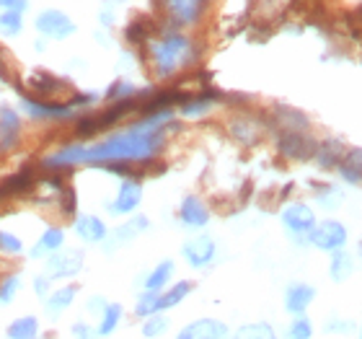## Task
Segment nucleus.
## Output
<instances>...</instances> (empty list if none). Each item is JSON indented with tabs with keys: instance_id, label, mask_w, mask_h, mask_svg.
Segmentation results:
<instances>
[{
	"instance_id": "nucleus-1",
	"label": "nucleus",
	"mask_w": 362,
	"mask_h": 339,
	"mask_svg": "<svg viewBox=\"0 0 362 339\" xmlns=\"http://www.w3.org/2000/svg\"><path fill=\"white\" fill-rule=\"evenodd\" d=\"M174 120L171 109L143 114L127 130L98 140V143H70L42 159L45 168H70V166H106V163H151L158 159L166 143V125Z\"/></svg>"
},
{
	"instance_id": "nucleus-2",
	"label": "nucleus",
	"mask_w": 362,
	"mask_h": 339,
	"mask_svg": "<svg viewBox=\"0 0 362 339\" xmlns=\"http://www.w3.org/2000/svg\"><path fill=\"white\" fill-rule=\"evenodd\" d=\"M148 54L156 76L171 78L189 62V39L179 31H168L148 47Z\"/></svg>"
},
{
	"instance_id": "nucleus-3",
	"label": "nucleus",
	"mask_w": 362,
	"mask_h": 339,
	"mask_svg": "<svg viewBox=\"0 0 362 339\" xmlns=\"http://www.w3.org/2000/svg\"><path fill=\"white\" fill-rule=\"evenodd\" d=\"M21 106H23V114H29L31 120H39V122H73L81 117V109L76 104H57V101H37V98H31L23 93L21 96Z\"/></svg>"
},
{
	"instance_id": "nucleus-4",
	"label": "nucleus",
	"mask_w": 362,
	"mask_h": 339,
	"mask_svg": "<svg viewBox=\"0 0 362 339\" xmlns=\"http://www.w3.org/2000/svg\"><path fill=\"white\" fill-rule=\"evenodd\" d=\"M86 267V254L81 249H60L45 256V275L49 280H73Z\"/></svg>"
},
{
	"instance_id": "nucleus-5",
	"label": "nucleus",
	"mask_w": 362,
	"mask_h": 339,
	"mask_svg": "<svg viewBox=\"0 0 362 339\" xmlns=\"http://www.w3.org/2000/svg\"><path fill=\"white\" fill-rule=\"evenodd\" d=\"M34 26H37L39 37L52 39V42H65V39H70L78 31L76 21L65 11H57V8L42 11L37 16V21H34Z\"/></svg>"
},
{
	"instance_id": "nucleus-6",
	"label": "nucleus",
	"mask_w": 362,
	"mask_h": 339,
	"mask_svg": "<svg viewBox=\"0 0 362 339\" xmlns=\"http://www.w3.org/2000/svg\"><path fill=\"white\" fill-rule=\"evenodd\" d=\"M308 241H310V246L334 254V251H339L347 246V228L341 226L339 220H332V218L321 220V223H316L313 231L308 234Z\"/></svg>"
},
{
	"instance_id": "nucleus-7",
	"label": "nucleus",
	"mask_w": 362,
	"mask_h": 339,
	"mask_svg": "<svg viewBox=\"0 0 362 339\" xmlns=\"http://www.w3.org/2000/svg\"><path fill=\"white\" fill-rule=\"evenodd\" d=\"M181 256L192 270H207L218 256V243L212 236H192L189 241L181 243Z\"/></svg>"
},
{
	"instance_id": "nucleus-8",
	"label": "nucleus",
	"mask_w": 362,
	"mask_h": 339,
	"mask_svg": "<svg viewBox=\"0 0 362 339\" xmlns=\"http://www.w3.org/2000/svg\"><path fill=\"white\" fill-rule=\"evenodd\" d=\"M140 202H143V184L135 176H129V179H122L119 189L112 202L106 205V210L114 218H124V215H132L140 207Z\"/></svg>"
},
{
	"instance_id": "nucleus-9",
	"label": "nucleus",
	"mask_w": 362,
	"mask_h": 339,
	"mask_svg": "<svg viewBox=\"0 0 362 339\" xmlns=\"http://www.w3.org/2000/svg\"><path fill=\"white\" fill-rule=\"evenodd\" d=\"M148 228H151V220L145 218V215H132V218H127L122 226L109 228V236H106V241L101 243V246H104L106 254H114L117 249L135 241L137 236L145 234Z\"/></svg>"
},
{
	"instance_id": "nucleus-10",
	"label": "nucleus",
	"mask_w": 362,
	"mask_h": 339,
	"mask_svg": "<svg viewBox=\"0 0 362 339\" xmlns=\"http://www.w3.org/2000/svg\"><path fill=\"white\" fill-rule=\"evenodd\" d=\"M228 334H230V326L223 318L202 316L181 326L174 339H228Z\"/></svg>"
},
{
	"instance_id": "nucleus-11",
	"label": "nucleus",
	"mask_w": 362,
	"mask_h": 339,
	"mask_svg": "<svg viewBox=\"0 0 362 339\" xmlns=\"http://www.w3.org/2000/svg\"><path fill=\"white\" fill-rule=\"evenodd\" d=\"M78 293H81V290H78L76 282H65V285H60V287H52V293L42 301L45 316L49 318V321H60V318L76 306Z\"/></svg>"
},
{
	"instance_id": "nucleus-12",
	"label": "nucleus",
	"mask_w": 362,
	"mask_h": 339,
	"mask_svg": "<svg viewBox=\"0 0 362 339\" xmlns=\"http://www.w3.org/2000/svg\"><path fill=\"white\" fill-rule=\"evenodd\" d=\"M73 234L81 239V243L93 246V243H104L109 236V226L104 218H98L93 212H78L73 218Z\"/></svg>"
},
{
	"instance_id": "nucleus-13",
	"label": "nucleus",
	"mask_w": 362,
	"mask_h": 339,
	"mask_svg": "<svg viewBox=\"0 0 362 339\" xmlns=\"http://www.w3.org/2000/svg\"><path fill=\"white\" fill-rule=\"evenodd\" d=\"M279 220L293 236H308L316 226V212L310 210L305 202H290L285 210L279 212Z\"/></svg>"
},
{
	"instance_id": "nucleus-14",
	"label": "nucleus",
	"mask_w": 362,
	"mask_h": 339,
	"mask_svg": "<svg viewBox=\"0 0 362 339\" xmlns=\"http://www.w3.org/2000/svg\"><path fill=\"white\" fill-rule=\"evenodd\" d=\"M316 301V287L310 282H290L285 287V295H282V306L290 316H303L308 314V309Z\"/></svg>"
},
{
	"instance_id": "nucleus-15",
	"label": "nucleus",
	"mask_w": 362,
	"mask_h": 339,
	"mask_svg": "<svg viewBox=\"0 0 362 339\" xmlns=\"http://www.w3.org/2000/svg\"><path fill=\"white\" fill-rule=\"evenodd\" d=\"M21 114L13 106H0V151H13L21 140Z\"/></svg>"
},
{
	"instance_id": "nucleus-16",
	"label": "nucleus",
	"mask_w": 362,
	"mask_h": 339,
	"mask_svg": "<svg viewBox=\"0 0 362 339\" xmlns=\"http://www.w3.org/2000/svg\"><path fill=\"white\" fill-rule=\"evenodd\" d=\"M179 220H181V226L199 231V228H204L210 223V207H207L197 195H187L179 205Z\"/></svg>"
},
{
	"instance_id": "nucleus-17",
	"label": "nucleus",
	"mask_w": 362,
	"mask_h": 339,
	"mask_svg": "<svg viewBox=\"0 0 362 339\" xmlns=\"http://www.w3.org/2000/svg\"><path fill=\"white\" fill-rule=\"evenodd\" d=\"M174 272H176L174 259H160L151 272H145L143 277H140V290H145V293H160V290H166L171 285V280H174Z\"/></svg>"
},
{
	"instance_id": "nucleus-18",
	"label": "nucleus",
	"mask_w": 362,
	"mask_h": 339,
	"mask_svg": "<svg viewBox=\"0 0 362 339\" xmlns=\"http://www.w3.org/2000/svg\"><path fill=\"white\" fill-rule=\"evenodd\" d=\"M122 321H124V306H122V303H117V301H109V303H106V309L96 316V324H93V326H96L98 339L114 337V334L119 332Z\"/></svg>"
},
{
	"instance_id": "nucleus-19",
	"label": "nucleus",
	"mask_w": 362,
	"mask_h": 339,
	"mask_svg": "<svg viewBox=\"0 0 362 339\" xmlns=\"http://www.w3.org/2000/svg\"><path fill=\"white\" fill-rule=\"evenodd\" d=\"M192 293H194V282H192V280H176V282H171L166 290L158 293V314L174 311L176 306H181Z\"/></svg>"
},
{
	"instance_id": "nucleus-20",
	"label": "nucleus",
	"mask_w": 362,
	"mask_h": 339,
	"mask_svg": "<svg viewBox=\"0 0 362 339\" xmlns=\"http://www.w3.org/2000/svg\"><path fill=\"white\" fill-rule=\"evenodd\" d=\"M65 249V228L60 226H47L45 231H42V236L37 239V243L31 246L29 256L31 259H45L47 254H54V251Z\"/></svg>"
},
{
	"instance_id": "nucleus-21",
	"label": "nucleus",
	"mask_w": 362,
	"mask_h": 339,
	"mask_svg": "<svg viewBox=\"0 0 362 339\" xmlns=\"http://www.w3.org/2000/svg\"><path fill=\"white\" fill-rule=\"evenodd\" d=\"M39 337H42V321L34 314L16 316L6 326V339H39Z\"/></svg>"
},
{
	"instance_id": "nucleus-22",
	"label": "nucleus",
	"mask_w": 362,
	"mask_h": 339,
	"mask_svg": "<svg viewBox=\"0 0 362 339\" xmlns=\"http://www.w3.org/2000/svg\"><path fill=\"white\" fill-rule=\"evenodd\" d=\"M279 151L285 153V156H290V159H310V156L316 153V148H313V143H310L305 135L290 130V132H282Z\"/></svg>"
},
{
	"instance_id": "nucleus-23",
	"label": "nucleus",
	"mask_w": 362,
	"mask_h": 339,
	"mask_svg": "<svg viewBox=\"0 0 362 339\" xmlns=\"http://www.w3.org/2000/svg\"><path fill=\"white\" fill-rule=\"evenodd\" d=\"M68 84V81H62V78L52 76L49 70H37L34 76H31L29 86L31 91L29 93H34V96H42L39 101H45V98H49L52 93H57V91H62V86Z\"/></svg>"
},
{
	"instance_id": "nucleus-24",
	"label": "nucleus",
	"mask_w": 362,
	"mask_h": 339,
	"mask_svg": "<svg viewBox=\"0 0 362 339\" xmlns=\"http://www.w3.org/2000/svg\"><path fill=\"white\" fill-rule=\"evenodd\" d=\"M352 272H355V256L344 249L334 251L332 262H329V277H332L334 282H347V280L352 277Z\"/></svg>"
},
{
	"instance_id": "nucleus-25",
	"label": "nucleus",
	"mask_w": 362,
	"mask_h": 339,
	"mask_svg": "<svg viewBox=\"0 0 362 339\" xmlns=\"http://www.w3.org/2000/svg\"><path fill=\"white\" fill-rule=\"evenodd\" d=\"M228 339H277V329L269 321H249L228 334Z\"/></svg>"
},
{
	"instance_id": "nucleus-26",
	"label": "nucleus",
	"mask_w": 362,
	"mask_h": 339,
	"mask_svg": "<svg viewBox=\"0 0 362 339\" xmlns=\"http://www.w3.org/2000/svg\"><path fill=\"white\" fill-rule=\"evenodd\" d=\"M23 290L21 272H8L6 277H0V309H6L16 301V295Z\"/></svg>"
},
{
	"instance_id": "nucleus-27",
	"label": "nucleus",
	"mask_w": 362,
	"mask_h": 339,
	"mask_svg": "<svg viewBox=\"0 0 362 339\" xmlns=\"http://www.w3.org/2000/svg\"><path fill=\"white\" fill-rule=\"evenodd\" d=\"M171 329V318L166 314H153V316L140 318V334L145 339H158Z\"/></svg>"
},
{
	"instance_id": "nucleus-28",
	"label": "nucleus",
	"mask_w": 362,
	"mask_h": 339,
	"mask_svg": "<svg viewBox=\"0 0 362 339\" xmlns=\"http://www.w3.org/2000/svg\"><path fill=\"white\" fill-rule=\"evenodd\" d=\"M124 37H127L129 45H137V47L145 45V42L153 37V21L148 16H140V18H135V21L124 29Z\"/></svg>"
},
{
	"instance_id": "nucleus-29",
	"label": "nucleus",
	"mask_w": 362,
	"mask_h": 339,
	"mask_svg": "<svg viewBox=\"0 0 362 339\" xmlns=\"http://www.w3.org/2000/svg\"><path fill=\"white\" fill-rule=\"evenodd\" d=\"M339 173L347 181H352V184L362 181V151L347 153V156L339 161Z\"/></svg>"
},
{
	"instance_id": "nucleus-30",
	"label": "nucleus",
	"mask_w": 362,
	"mask_h": 339,
	"mask_svg": "<svg viewBox=\"0 0 362 339\" xmlns=\"http://www.w3.org/2000/svg\"><path fill=\"white\" fill-rule=\"evenodd\" d=\"M313 334H316V326L305 314L290 318V324L285 329V339H313Z\"/></svg>"
},
{
	"instance_id": "nucleus-31",
	"label": "nucleus",
	"mask_w": 362,
	"mask_h": 339,
	"mask_svg": "<svg viewBox=\"0 0 362 339\" xmlns=\"http://www.w3.org/2000/svg\"><path fill=\"white\" fill-rule=\"evenodd\" d=\"M132 314H135L137 318H145V316L158 314V293H145V290H140L135 306H132Z\"/></svg>"
},
{
	"instance_id": "nucleus-32",
	"label": "nucleus",
	"mask_w": 362,
	"mask_h": 339,
	"mask_svg": "<svg viewBox=\"0 0 362 339\" xmlns=\"http://www.w3.org/2000/svg\"><path fill=\"white\" fill-rule=\"evenodd\" d=\"M341 153V145L339 143H334V140H329V143H324L321 145V148H316V153H313V156H316L318 159V163H321V166H339V161L344 159V156H339Z\"/></svg>"
},
{
	"instance_id": "nucleus-33",
	"label": "nucleus",
	"mask_w": 362,
	"mask_h": 339,
	"mask_svg": "<svg viewBox=\"0 0 362 339\" xmlns=\"http://www.w3.org/2000/svg\"><path fill=\"white\" fill-rule=\"evenodd\" d=\"M0 31L8 37H18L23 31V13L21 11H3L0 13Z\"/></svg>"
},
{
	"instance_id": "nucleus-34",
	"label": "nucleus",
	"mask_w": 362,
	"mask_h": 339,
	"mask_svg": "<svg viewBox=\"0 0 362 339\" xmlns=\"http://www.w3.org/2000/svg\"><path fill=\"white\" fill-rule=\"evenodd\" d=\"M137 96V88L132 84H127V81H114L109 88L104 91V98H109V101H127V98H135Z\"/></svg>"
},
{
	"instance_id": "nucleus-35",
	"label": "nucleus",
	"mask_w": 362,
	"mask_h": 339,
	"mask_svg": "<svg viewBox=\"0 0 362 339\" xmlns=\"http://www.w3.org/2000/svg\"><path fill=\"white\" fill-rule=\"evenodd\" d=\"M23 239H18L16 234H11V231H6V228H0V254L6 256H18L23 254Z\"/></svg>"
},
{
	"instance_id": "nucleus-36",
	"label": "nucleus",
	"mask_w": 362,
	"mask_h": 339,
	"mask_svg": "<svg viewBox=\"0 0 362 339\" xmlns=\"http://www.w3.org/2000/svg\"><path fill=\"white\" fill-rule=\"evenodd\" d=\"M29 187H31V173L21 171V173H13V176L0 187V195H18V192H26Z\"/></svg>"
},
{
	"instance_id": "nucleus-37",
	"label": "nucleus",
	"mask_w": 362,
	"mask_h": 339,
	"mask_svg": "<svg viewBox=\"0 0 362 339\" xmlns=\"http://www.w3.org/2000/svg\"><path fill=\"white\" fill-rule=\"evenodd\" d=\"M70 339H98L96 334V326L90 324V321H73L70 324Z\"/></svg>"
},
{
	"instance_id": "nucleus-38",
	"label": "nucleus",
	"mask_w": 362,
	"mask_h": 339,
	"mask_svg": "<svg viewBox=\"0 0 362 339\" xmlns=\"http://www.w3.org/2000/svg\"><path fill=\"white\" fill-rule=\"evenodd\" d=\"M324 332L326 334H349V332H355V321H349V318H339V316H332L324 324Z\"/></svg>"
},
{
	"instance_id": "nucleus-39",
	"label": "nucleus",
	"mask_w": 362,
	"mask_h": 339,
	"mask_svg": "<svg viewBox=\"0 0 362 339\" xmlns=\"http://www.w3.org/2000/svg\"><path fill=\"white\" fill-rule=\"evenodd\" d=\"M52 280L47 277L45 272H42V275H34V277H31V290H34V295H37L39 301H45L47 295L52 293Z\"/></svg>"
},
{
	"instance_id": "nucleus-40",
	"label": "nucleus",
	"mask_w": 362,
	"mask_h": 339,
	"mask_svg": "<svg viewBox=\"0 0 362 339\" xmlns=\"http://www.w3.org/2000/svg\"><path fill=\"white\" fill-rule=\"evenodd\" d=\"M106 303H109V298H104V295H90L88 301H86V314L96 318L106 309Z\"/></svg>"
},
{
	"instance_id": "nucleus-41",
	"label": "nucleus",
	"mask_w": 362,
	"mask_h": 339,
	"mask_svg": "<svg viewBox=\"0 0 362 339\" xmlns=\"http://www.w3.org/2000/svg\"><path fill=\"white\" fill-rule=\"evenodd\" d=\"M334 195H339V192H337L334 187H326V189H324V195L318 197V202L324 205V207H329V210H332L334 205H339V202H341V200H334Z\"/></svg>"
},
{
	"instance_id": "nucleus-42",
	"label": "nucleus",
	"mask_w": 362,
	"mask_h": 339,
	"mask_svg": "<svg viewBox=\"0 0 362 339\" xmlns=\"http://www.w3.org/2000/svg\"><path fill=\"white\" fill-rule=\"evenodd\" d=\"M0 8H6V11H21V13H26L29 0H0Z\"/></svg>"
},
{
	"instance_id": "nucleus-43",
	"label": "nucleus",
	"mask_w": 362,
	"mask_h": 339,
	"mask_svg": "<svg viewBox=\"0 0 362 339\" xmlns=\"http://www.w3.org/2000/svg\"><path fill=\"white\" fill-rule=\"evenodd\" d=\"M98 21L104 23V26H112V23H114V16H112V11H109V8H104V11H101V13H98Z\"/></svg>"
},
{
	"instance_id": "nucleus-44",
	"label": "nucleus",
	"mask_w": 362,
	"mask_h": 339,
	"mask_svg": "<svg viewBox=\"0 0 362 339\" xmlns=\"http://www.w3.org/2000/svg\"><path fill=\"white\" fill-rule=\"evenodd\" d=\"M357 254H360V259H362V241H360V246H357Z\"/></svg>"
},
{
	"instance_id": "nucleus-45",
	"label": "nucleus",
	"mask_w": 362,
	"mask_h": 339,
	"mask_svg": "<svg viewBox=\"0 0 362 339\" xmlns=\"http://www.w3.org/2000/svg\"><path fill=\"white\" fill-rule=\"evenodd\" d=\"M357 339H362V321H360V332H357Z\"/></svg>"
},
{
	"instance_id": "nucleus-46",
	"label": "nucleus",
	"mask_w": 362,
	"mask_h": 339,
	"mask_svg": "<svg viewBox=\"0 0 362 339\" xmlns=\"http://www.w3.org/2000/svg\"><path fill=\"white\" fill-rule=\"evenodd\" d=\"M277 339H279V337H277Z\"/></svg>"
}]
</instances>
